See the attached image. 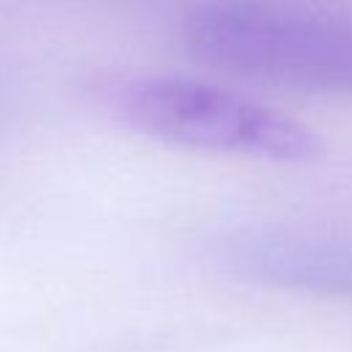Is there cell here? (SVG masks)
I'll use <instances>...</instances> for the list:
<instances>
[{
  "label": "cell",
  "mask_w": 352,
  "mask_h": 352,
  "mask_svg": "<svg viewBox=\"0 0 352 352\" xmlns=\"http://www.w3.org/2000/svg\"><path fill=\"white\" fill-rule=\"evenodd\" d=\"M192 58L239 77L352 94V16L286 0H206L184 16Z\"/></svg>",
  "instance_id": "6da1fadb"
},
{
  "label": "cell",
  "mask_w": 352,
  "mask_h": 352,
  "mask_svg": "<svg viewBox=\"0 0 352 352\" xmlns=\"http://www.w3.org/2000/svg\"><path fill=\"white\" fill-rule=\"evenodd\" d=\"M217 258L245 280L352 300V239L294 231H236L217 242Z\"/></svg>",
  "instance_id": "3957f363"
},
{
  "label": "cell",
  "mask_w": 352,
  "mask_h": 352,
  "mask_svg": "<svg viewBox=\"0 0 352 352\" xmlns=\"http://www.w3.org/2000/svg\"><path fill=\"white\" fill-rule=\"evenodd\" d=\"M96 104L140 135L187 148L272 162H308L322 154V138L308 124L192 77H113L96 88Z\"/></svg>",
  "instance_id": "7a4b0ae2"
}]
</instances>
